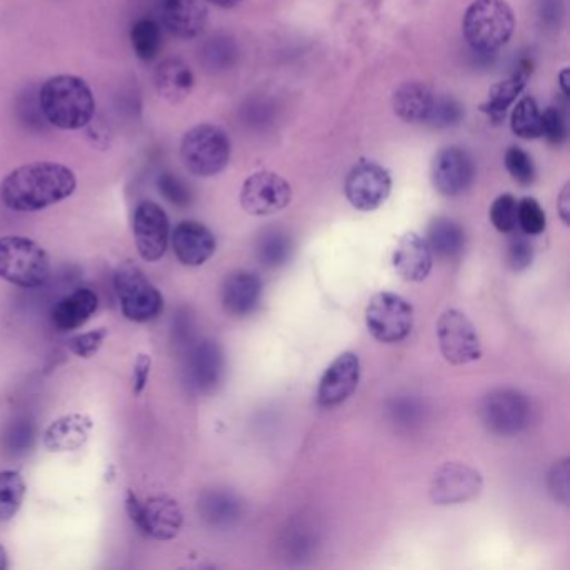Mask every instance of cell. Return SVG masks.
I'll use <instances>...</instances> for the list:
<instances>
[{"instance_id":"obj_35","label":"cell","mask_w":570,"mask_h":570,"mask_svg":"<svg viewBox=\"0 0 570 570\" xmlns=\"http://www.w3.org/2000/svg\"><path fill=\"white\" fill-rule=\"evenodd\" d=\"M463 118V108L456 99L450 96L436 95L435 105H433L432 112H430L426 126H432L436 129L453 128L459 125Z\"/></svg>"},{"instance_id":"obj_45","label":"cell","mask_w":570,"mask_h":570,"mask_svg":"<svg viewBox=\"0 0 570 570\" xmlns=\"http://www.w3.org/2000/svg\"><path fill=\"white\" fill-rule=\"evenodd\" d=\"M209 4L215 6L219 9H233L236 6L242 4L243 0H206Z\"/></svg>"},{"instance_id":"obj_1","label":"cell","mask_w":570,"mask_h":570,"mask_svg":"<svg viewBox=\"0 0 570 570\" xmlns=\"http://www.w3.org/2000/svg\"><path fill=\"white\" fill-rule=\"evenodd\" d=\"M75 173L59 163L21 166L0 183V202L18 213H35L65 202L76 191Z\"/></svg>"},{"instance_id":"obj_26","label":"cell","mask_w":570,"mask_h":570,"mask_svg":"<svg viewBox=\"0 0 570 570\" xmlns=\"http://www.w3.org/2000/svg\"><path fill=\"white\" fill-rule=\"evenodd\" d=\"M155 82L163 99L171 105H178L191 95L195 75L181 59H168L156 71Z\"/></svg>"},{"instance_id":"obj_16","label":"cell","mask_w":570,"mask_h":570,"mask_svg":"<svg viewBox=\"0 0 570 570\" xmlns=\"http://www.w3.org/2000/svg\"><path fill=\"white\" fill-rule=\"evenodd\" d=\"M360 373H362V366H360L358 355L353 352L342 353L320 380L318 393H316L320 406L335 409L345 403L358 389Z\"/></svg>"},{"instance_id":"obj_9","label":"cell","mask_w":570,"mask_h":570,"mask_svg":"<svg viewBox=\"0 0 570 570\" xmlns=\"http://www.w3.org/2000/svg\"><path fill=\"white\" fill-rule=\"evenodd\" d=\"M126 507L139 532L153 539H175L185 522L181 507L168 495H156L146 502H139L135 493L129 492Z\"/></svg>"},{"instance_id":"obj_31","label":"cell","mask_w":570,"mask_h":570,"mask_svg":"<svg viewBox=\"0 0 570 570\" xmlns=\"http://www.w3.org/2000/svg\"><path fill=\"white\" fill-rule=\"evenodd\" d=\"M510 128L513 135L522 139L542 138V112L535 99L525 96L517 102L510 118Z\"/></svg>"},{"instance_id":"obj_43","label":"cell","mask_w":570,"mask_h":570,"mask_svg":"<svg viewBox=\"0 0 570 570\" xmlns=\"http://www.w3.org/2000/svg\"><path fill=\"white\" fill-rule=\"evenodd\" d=\"M149 372H151V356L139 355L136 360L135 373H132V390H135L136 395L145 390Z\"/></svg>"},{"instance_id":"obj_39","label":"cell","mask_w":570,"mask_h":570,"mask_svg":"<svg viewBox=\"0 0 570 570\" xmlns=\"http://www.w3.org/2000/svg\"><path fill=\"white\" fill-rule=\"evenodd\" d=\"M533 262V245L525 236H513L507 249V265L513 272H523Z\"/></svg>"},{"instance_id":"obj_41","label":"cell","mask_w":570,"mask_h":570,"mask_svg":"<svg viewBox=\"0 0 570 570\" xmlns=\"http://www.w3.org/2000/svg\"><path fill=\"white\" fill-rule=\"evenodd\" d=\"M549 489L553 499L567 505L569 502V459H562L549 473Z\"/></svg>"},{"instance_id":"obj_19","label":"cell","mask_w":570,"mask_h":570,"mask_svg":"<svg viewBox=\"0 0 570 570\" xmlns=\"http://www.w3.org/2000/svg\"><path fill=\"white\" fill-rule=\"evenodd\" d=\"M176 258L186 266H202L215 255L216 238L198 222H183L173 233Z\"/></svg>"},{"instance_id":"obj_21","label":"cell","mask_w":570,"mask_h":570,"mask_svg":"<svg viewBox=\"0 0 570 570\" xmlns=\"http://www.w3.org/2000/svg\"><path fill=\"white\" fill-rule=\"evenodd\" d=\"M393 266L405 282L420 283L432 272L433 255L425 238L416 233H405L393 252Z\"/></svg>"},{"instance_id":"obj_20","label":"cell","mask_w":570,"mask_h":570,"mask_svg":"<svg viewBox=\"0 0 570 570\" xmlns=\"http://www.w3.org/2000/svg\"><path fill=\"white\" fill-rule=\"evenodd\" d=\"M225 373V355L222 346L212 340L199 342L189 353L188 376L193 389L208 393L222 382Z\"/></svg>"},{"instance_id":"obj_25","label":"cell","mask_w":570,"mask_h":570,"mask_svg":"<svg viewBox=\"0 0 570 570\" xmlns=\"http://www.w3.org/2000/svg\"><path fill=\"white\" fill-rule=\"evenodd\" d=\"M99 298L92 289L79 288L71 295L62 298L56 305L52 312V322L59 332H71L85 325L96 309H98Z\"/></svg>"},{"instance_id":"obj_27","label":"cell","mask_w":570,"mask_h":570,"mask_svg":"<svg viewBox=\"0 0 570 570\" xmlns=\"http://www.w3.org/2000/svg\"><path fill=\"white\" fill-rule=\"evenodd\" d=\"M530 75H532V62H520L519 69H517L512 78L497 82L495 86L490 88L489 99L480 106V109H482L485 115H489V118L493 119V121H500V119L505 116L507 109L515 102L520 92L525 88Z\"/></svg>"},{"instance_id":"obj_22","label":"cell","mask_w":570,"mask_h":570,"mask_svg":"<svg viewBox=\"0 0 570 570\" xmlns=\"http://www.w3.org/2000/svg\"><path fill=\"white\" fill-rule=\"evenodd\" d=\"M92 420L82 413H71L56 420L45 432V445L49 452H75L89 440Z\"/></svg>"},{"instance_id":"obj_7","label":"cell","mask_w":570,"mask_h":570,"mask_svg":"<svg viewBox=\"0 0 570 570\" xmlns=\"http://www.w3.org/2000/svg\"><path fill=\"white\" fill-rule=\"evenodd\" d=\"M532 406L515 389H497L480 403V420L489 432L500 436L519 435L529 426Z\"/></svg>"},{"instance_id":"obj_44","label":"cell","mask_w":570,"mask_h":570,"mask_svg":"<svg viewBox=\"0 0 570 570\" xmlns=\"http://www.w3.org/2000/svg\"><path fill=\"white\" fill-rule=\"evenodd\" d=\"M557 209H559L560 218H562L563 225H570V186H563L562 193H560L559 202H557Z\"/></svg>"},{"instance_id":"obj_42","label":"cell","mask_w":570,"mask_h":570,"mask_svg":"<svg viewBox=\"0 0 570 570\" xmlns=\"http://www.w3.org/2000/svg\"><path fill=\"white\" fill-rule=\"evenodd\" d=\"M542 136L552 145H562L566 141L567 129L559 109L547 108L542 115Z\"/></svg>"},{"instance_id":"obj_3","label":"cell","mask_w":570,"mask_h":570,"mask_svg":"<svg viewBox=\"0 0 570 570\" xmlns=\"http://www.w3.org/2000/svg\"><path fill=\"white\" fill-rule=\"evenodd\" d=\"M462 31L473 51L492 55L512 38L515 16L505 0H475L463 16Z\"/></svg>"},{"instance_id":"obj_32","label":"cell","mask_w":570,"mask_h":570,"mask_svg":"<svg viewBox=\"0 0 570 570\" xmlns=\"http://www.w3.org/2000/svg\"><path fill=\"white\" fill-rule=\"evenodd\" d=\"M26 497V483L14 470L0 472V522H8L21 509Z\"/></svg>"},{"instance_id":"obj_14","label":"cell","mask_w":570,"mask_h":570,"mask_svg":"<svg viewBox=\"0 0 570 570\" xmlns=\"http://www.w3.org/2000/svg\"><path fill=\"white\" fill-rule=\"evenodd\" d=\"M475 163L465 149H442L433 159L432 183L436 191L446 198H456L469 191L475 181Z\"/></svg>"},{"instance_id":"obj_38","label":"cell","mask_w":570,"mask_h":570,"mask_svg":"<svg viewBox=\"0 0 570 570\" xmlns=\"http://www.w3.org/2000/svg\"><path fill=\"white\" fill-rule=\"evenodd\" d=\"M158 188L171 205L185 208V206L191 203V191H189L188 186L178 176L171 175V173H163L159 176Z\"/></svg>"},{"instance_id":"obj_24","label":"cell","mask_w":570,"mask_h":570,"mask_svg":"<svg viewBox=\"0 0 570 570\" xmlns=\"http://www.w3.org/2000/svg\"><path fill=\"white\" fill-rule=\"evenodd\" d=\"M425 242L433 256L443 262H455L465 252V229L453 219L439 216L430 222Z\"/></svg>"},{"instance_id":"obj_6","label":"cell","mask_w":570,"mask_h":570,"mask_svg":"<svg viewBox=\"0 0 570 570\" xmlns=\"http://www.w3.org/2000/svg\"><path fill=\"white\" fill-rule=\"evenodd\" d=\"M115 288L126 318L136 323L151 322L161 315L165 299L135 263H122L115 273Z\"/></svg>"},{"instance_id":"obj_37","label":"cell","mask_w":570,"mask_h":570,"mask_svg":"<svg viewBox=\"0 0 570 570\" xmlns=\"http://www.w3.org/2000/svg\"><path fill=\"white\" fill-rule=\"evenodd\" d=\"M505 168L519 185L530 186L535 181V166L532 158L517 146L507 149Z\"/></svg>"},{"instance_id":"obj_47","label":"cell","mask_w":570,"mask_h":570,"mask_svg":"<svg viewBox=\"0 0 570 570\" xmlns=\"http://www.w3.org/2000/svg\"><path fill=\"white\" fill-rule=\"evenodd\" d=\"M8 566H9L8 550H6V547L0 546V570L8 569Z\"/></svg>"},{"instance_id":"obj_29","label":"cell","mask_w":570,"mask_h":570,"mask_svg":"<svg viewBox=\"0 0 570 570\" xmlns=\"http://www.w3.org/2000/svg\"><path fill=\"white\" fill-rule=\"evenodd\" d=\"M292 238L283 229H266L256 243V258L265 268L275 269L285 265L292 256Z\"/></svg>"},{"instance_id":"obj_5","label":"cell","mask_w":570,"mask_h":570,"mask_svg":"<svg viewBox=\"0 0 570 570\" xmlns=\"http://www.w3.org/2000/svg\"><path fill=\"white\" fill-rule=\"evenodd\" d=\"M232 156L228 135L215 125H199L186 132L181 159L186 169L199 178H212L225 171Z\"/></svg>"},{"instance_id":"obj_34","label":"cell","mask_w":570,"mask_h":570,"mask_svg":"<svg viewBox=\"0 0 570 570\" xmlns=\"http://www.w3.org/2000/svg\"><path fill=\"white\" fill-rule=\"evenodd\" d=\"M517 225L522 228L523 235L539 236L546 232L547 216L539 202L533 198H523L517 208Z\"/></svg>"},{"instance_id":"obj_8","label":"cell","mask_w":570,"mask_h":570,"mask_svg":"<svg viewBox=\"0 0 570 570\" xmlns=\"http://www.w3.org/2000/svg\"><path fill=\"white\" fill-rule=\"evenodd\" d=\"M365 323L380 343L403 342L412 333L413 306L396 293H376L366 305Z\"/></svg>"},{"instance_id":"obj_40","label":"cell","mask_w":570,"mask_h":570,"mask_svg":"<svg viewBox=\"0 0 570 570\" xmlns=\"http://www.w3.org/2000/svg\"><path fill=\"white\" fill-rule=\"evenodd\" d=\"M106 336H108V330L106 328H99L95 330V332L85 333V335L75 336V338L69 342V350H71L76 356L91 358V356H95L96 353L101 350Z\"/></svg>"},{"instance_id":"obj_46","label":"cell","mask_w":570,"mask_h":570,"mask_svg":"<svg viewBox=\"0 0 570 570\" xmlns=\"http://www.w3.org/2000/svg\"><path fill=\"white\" fill-rule=\"evenodd\" d=\"M559 86L562 89L563 96L569 98L570 89H569V69H563L559 75Z\"/></svg>"},{"instance_id":"obj_36","label":"cell","mask_w":570,"mask_h":570,"mask_svg":"<svg viewBox=\"0 0 570 570\" xmlns=\"http://www.w3.org/2000/svg\"><path fill=\"white\" fill-rule=\"evenodd\" d=\"M517 208L519 202L512 195H502L492 203L490 222L500 233H512L517 229Z\"/></svg>"},{"instance_id":"obj_17","label":"cell","mask_w":570,"mask_h":570,"mask_svg":"<svg viewBox=\"0 0 570 570\" xmlns=\"http://www.w3.org/2000/svg\"><path fill=\"white\" fill-rule=\"evenodd\" d=\"M163 24L179 39H196L208 24V9L202 0H159Z\"/></svg>"},{"instance_id":"obj_13","label":"cell","mask_w":570,"mask_h":570,"mask_svg":"<svg viewBox=\"0 0 570 570\" xmlns=\"http://www.w3.org/2000/svg\"><path fill=\"white\" fill-rule=\"evenodd\" d=\"M292 198L289 183L272 171H259L249 176L239 195L243 209L253 216H269L283 212L292 203Z\"/></svg>"},{"instance_id":"obj_30","label":"cell","mask_w":570,"mask_h":570,"mask_svg":"<svg viewBox=\"0 0 570 570\" xmlns=\"http://www.w3.org/2000/svg\"><path fill=\"white\" fill-rule=\"evenodd\" d=\"M238 45L228 35L213 36L202 49V62L213 72L228 71L238 62Z\"/></svg>"},{"instance_id":"obj_18","label":"cell","mask_w":570,"mask_h":570,"mask_svg":"<svg viewBox=\"0 0 570 570\" xmlns=\"http://www.w3.org/2000/svg\"><path fill=\"white\" fill-rule=\"evenodd\" d=\"M262 296V278L248 269L229 273L222 285L223 308L236 318L252 315L258 308Z\"/></svg>"},{"instance_id":"obj_2","label":"cell","mask_w":570,"mask_h":570,"mask_svg":"<svg viewBox=\"0 0 570 570\" xmlns=\"http://www.w3.org/2000/svg\"><path fill=\"white\" fill-rule=\"evenodd\" d=\"M39 109L49 125L65 131H76L91 125L96 112L95 96L85 79L56 76L39 91Z\"/></svg>"},{"instance_id":"obj_15","label":"cell","mask_w":570,"mask_h":570,"mask_svg":"<svg viewBox=\"0 0 570 570\" xmlns=\"http://www.w3.org/2000/svg\"><path fill=\"white\" fill-rule=\"evenodd\" d=\"M135 242L145 262H158L169 243V219L165 209L153 202L139 203L135 212Z\"/></svg>"},{"instance_id":"obj_10","label":"cell","mask_w":570,"mask_h":570,"mask_svg":"<svg viewBox=\"0 0 570 570\" xmlns=\"http://www.w3.org/2000/svg\"><path fill=\"white\" fill-rule=\"evenodd\" d=\"M436 338L443 358L452 365H466L482 356V343L469 316L460 309L442 313L436 323Z\"/></svg>"},{"instance_id":"obj_23","label":"cell","mask_w":570,"mask_h":570,"mask_svg":"<svg viewBox=\"0 0 570 570\" xmlns=\"http://www.w3.org/2000/svg\"><path fill=\"white\" fill-rule=\"evenodd\" d=\"M436 95L423 82H405L393 95V111L410 125H426Z\"/></svg>"},{"instance_id":"obj_28","label":"cell","mask_w":570,"mask_h":570,"mask_svg":"<svg viewBox=\"0 0 570 570\" xmlns=\"http://www.w3.org/2000/svg\"><path fill=\"white\" fill-rule=\"evenodd\" d=\"M199 507H202L203 519L215 527L233 525L243 513L242 500L228 490L206 492Z\"/></svg>"},{"instance_id":"obj_33","label":"cell","mask_w":570,"mask_h":570,"mask_svg":"<svg viewBox=\"0 0 570 570\" xmlns=\"http://www.w3.org/2000/svg\"><path fill=\"white\" fill-rule=\"evenodd\" d=\"M132 49L141 61L149 62L161 49V29L153 19H141L131 31Z\"/></svg>"},{"instance_id":"obj_11","label":"cell","mask_w":570,"mask_h":570,"mask_svg":"<svg viewBox=\"0 0 570 570\" xmlns=\"http://www.w3.org/2000/svg\"><path fill=\"white\" fill-rule=\"evenodd\" d=\"M482 473L466 463H443L430 480V499L435 505H459L480 495Z\"/></svg>"},{"instance_id":"obj_12","label":"cell","mask_w":570,"mask_h":570,"mask_svg":"<svg viewBox=\"0 0 570 570\" xmlns=\"http://www.w3.org/2000/svg\"><path fill=\"white\" fill-rule=\"evenodd\" d=\"M390 193H392L390 173L376 163L360 161L346 176V199L358 212H375L389 199Z\"/></svg>"},{"instance_id":"obj_4","label":"cell","mask_w":570,"mask_h":570,"mask_svg":"<svg viewBox=\"0 0 570 570\" xmlns=\"http://www.w3.org/2000/svg\"><path fill=\"white\" fill-rule=\"evenodd\" d=\"M51 275L48 253L22 236L0 238V278L21 288H38Z\"/></svg>"}]
</instances>
